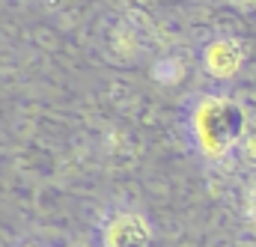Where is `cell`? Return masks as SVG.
Segmentation results:
<instances>
[{"label":"cell","mask_w":256,"mask_h":247,"mask_svg":"<svg viewBox=\"0 0 256 247\" xmlns=\"http://www.w3.org/2000/svg\"><path fill=\"white\" fill-rule=\"evenodd\" d=\"M24 247H42V244H36V242H30V244H24Z\"/></svg>","instance_id":"5b68a950"},{"label":"cell","mask_w":256,"mask_h":247,"mask_svg":"<svg viewBox=\"0 0 256 247\" xmlns=\"http://www.w3.org/2000/svg\"><path fill=\"white\" fill-rule=\"evenodd\" d=\"M68 247H86V244H68Z\"/></svg>","instance_id":"8992f818"},{"label":"cell","mask_w":256,"mask_h":247,"mask_svg":"<svg viewBox=\"0 0 256 247\" xmlns=\"http://www.w3.org/2000/svg\"><path fill=\"white\" fill-rule=\"evenodd\" d=\"M185 134L200 158L220 161L242 137V110L220 92L194 96L185 108Z\"/></svg>","instance_id":"6da1fadb"},{"label":"cell","mask_w":256,"mask_h":247,"mask_svg":"<svg viewBox=\"0 0 256 247\" xmlns=\"http://www.w3.org/2000/svg\"><path fill=\"white\" fill-rule=\"evenodd\" d=\"M152 226L137 208H116L98 230V247H149Z\"/></svg>","instance_id":"7a4b0ae2"},{"label":"cell","mask_w":256,"mask_h":247,"mask_svg":"<svg viewBox=\"0 0 256 247\" xmlns=\"http://www.w3.org/2000/svg\"><path fill=\"white\" fill-rule=\"evenodd\" d=\"M182 74H185L182 57H161V60L152 66V78H155L158 84H164V86H173Z\"/></svg>","instance_id":"277c9868"},{"label":"cell","mask_w":256,"mask_h":247,"mask_svg":"<svg viewBox=\"0 0 256 247\" xmlns=\"http://www.w3.org/2000/svg\"><path fill=\"white\" fill-rule=\"evenodd\" d=\"M248 60V48L242 39L236 36H214L202 45L200 51V66L212 80H230L242 72V66Z\"/></svg>","instance_id":"3957f363"}]
</instances>
